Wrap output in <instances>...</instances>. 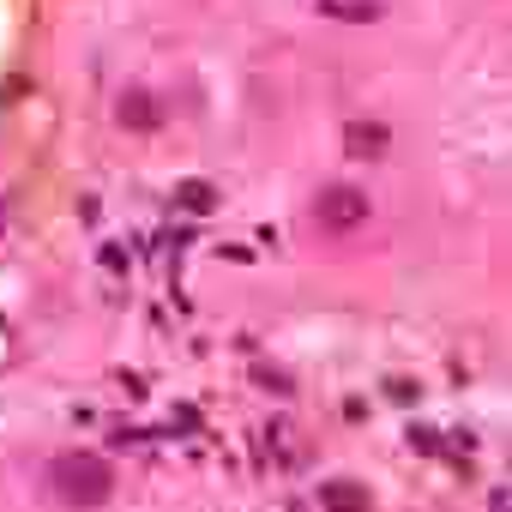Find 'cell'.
<instances>
[{
  "label": "cell",
  "mask_w": 512,
  "mask_h": 512,
  "mask_svg": "<svg viewBox=\"0 0 512 512\" xmlns=\"http://www.w3.org/2000/svg\"><path fill=\"white\" fill-rule=\"evenodd\" d=\"M314 223H320L326 235H350V229H362V223H368V193H362V187H344V181L320 187V199H314Z\"/></svg>",
  "instance_id": "cell-2"
},
{
  "label": "cell",
  "mask_w": 512,
  "mask_h": 512,
  "mask_svg": "<svg viewBox=\"0 0 512 512\" xmlns=\"http://www.w3.org/2000/svg\"><path fill=\"white\" fill-rule=\"evenodd\" d=\"M320 500H326V512H368V488H362V482H344V476L326 482Z\"/></svg>",
  "instance_id": "cell-5"
},
{
  "label": "cell",
  "mask_w": 512,
  "mask_h": 512,
  "mask_svg": "<svg viewBox=\"0 0 512 512\" xmlns=\"http://www.w3.org/2000/svg\"><path fill=\"white\" fill-rule=\"evenodd\" d=\"M506 500H512V494H506V488H500V500H494V512H512V506H506Z\"/></svg>",
  "instance_id": "cell-8"
},
{
  "label": "cell",
  "mask_w": 512,
  "mask_h": 512,
  "mask_svg": "<svg viewBox=\"0 0 512 512\" xmlns=\"http://www.w3.org/2000/svg\"><path fill=\"white\" fill-rule=\"evenodd\" d=\"M55 494L67 506L91 512V506H103L115 494V464L97 458V452H67V458H55Z\"/></svg>",
  "instance_id": "cell-1"
},
{
  "label": "cell",
  "mask_w": 512,
  "mask_h": 512,
  "mask_svg": "<svg viewBox=\"0 0 512 512\" xmlns=\"http://www.w3.org/2000/svg\"><path fill=\"white\" fill-rule=\"evenodd\" d=\"M115 121H121L127 133H157V127H163V103H157L145 85H133V91L115 97Z\"/></svg>",
  "instance_id": "cell-3"
},
{
  "label": "cell",
  "mask_w": 512,
  "mask_h": 512,
  "mask_svg": "<svg viewBox=\"0 0 512 512\" xmlns=\"http://www.w3.org/2000/svg\"><path fill=\"white\" fill-rule=\"evenodd\" d=\"M175 205L199 217V211H211V205H217V187H211V181H181V187H175Z\"/></svg>",
  "instance_id": "cell-7"
},
{
  "label": "cell",
  "mask_w": 512,
  "mask_h": 512,
  "mask_svg": "<svg viewBox=\"0 0 512 512\" xmlns=\"http://www.w3.org/2000/svg\"><path fill=\"white\" fill-rule=\"evenodd\" d=\"M320 19H338V25H374L386 19V0H314Z\"/></svg>",
  "instance_id": "cell-4"
},
{
  "label": "cell",
  "mask_w": 512,
  "mask_h": 512,
  "mask_svg": "<svg viewBox=\"0 0 512 512\" xmlns=\"http://www.w3.org/2000/svg\"><path fill=\"white\" fill-rule=\"evenodd\" d=\"M344 145H350L356 157H380V151H386V127H380V121H356V127L344 133Z\"/></svg>",
  "instance_id": "cell-6"
}]
</instances>
